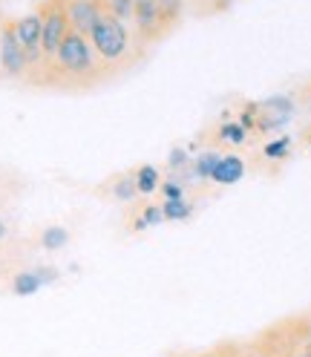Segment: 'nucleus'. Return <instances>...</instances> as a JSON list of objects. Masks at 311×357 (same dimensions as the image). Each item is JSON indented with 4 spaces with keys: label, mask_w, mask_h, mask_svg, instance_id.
<instances>
[{
    "label": "nucleus",
    "mask_w": 311,
    "mask_h": 357,
    "mask_svg": "<svg viewBox=\"0 0 311 357\" xmlns=\"http://www.w3.org/2000/svg\"><path fill=\"white\" fill-rule=\"evenodd\" d=\"M6 234H9V228H6V222L0 219V239H6Z\"/></svg>",
    "instance_id": "nucleus-27"
},
{
    "label": "nucleus",
    "mask_w": 311,
    "mask_h": 357,
    "mask_svg": "<svg viewBox=\"0 0 311 357\" xmlns=\"http://www.w3.org/2000/svg\"><path fill=\"white\" fill-rule=\"evenodd\" d=\"M257 113H259L257 101H245V104L239 107V116H236V121L248 130V136H254V127H257Z\"/></svg>",
    "instance_id": "nucleus-23"
},
{
    "label": "nucleus",
    "mask_w": 311,
    "mask_h": 357,
    "mask_svg": "<svg viewBox=\"0 0 311 357\" xmlns=\"http://www.w3.org/2000/svg\"><path fill=\"white\" fill-rule=\"evenodd\" d=\"M132 32L142 43H156L170 32L165 24V15L159 9V0H136V12H132Z\"/></svg>",
    "instance_id": "nucleus-6"
},
{
    "label": "nucleus",
    "mask_w": 311,
    "mask_h": 357,
    "mask_svg": "<svg viewBox=\"0 0 311 357\" xmlns=\"http://www.w3.org/2000/svg\"><path fill=\"white\" fill-rule=\"evenodd\" d=\"M162 211H165V222H185L193 216L196 205L188 202V199H165Z\"/></svg>",
    "instance_id": "nucleus-15"
},
{
    "label": "nucleus",
    "mask_w": 311,
    "mask_h": 357,
    "mask_svg": "<svg viewBox=\"0 0 311 357\" xmlns=\"http://www.w3.org/2000/svg\"><path fill=\"white\" fill-rule=\"evenodd\" d=\"M188 165H190V159H188V150H185V147H173V150L167 153V167L185 170Z\"/></svg>",
    "instance_id": "nucleus-24"
},
{
    "label": "nucleus",
    "mask_w": 311,
    "mask_h": 357,
    "mask_svg": "<svg viewBox=\"0 0 311 357\" xmlns=\"http://www.w3.org/2000/svg\"><path fill=\"white\" fill-rule=\"evenodd\" d=\"M219 159H222V153H216V150H205V153H199L196 159H190V176H193V178H199V182H211V176H213V170H216Z\"/></svg>",
    "instance_id": "nucleus-12"
},
{
    "label": "nucleus",
    "mask_w": 311,
    "mask_h": 357,
    "mask_svg": "<svg viewBox=\"0 0 311 357\" xmlns=\"http://www.w3.org/2000/svg\"><path fill=\"white\" fill-rule=\"evenodd\" d=\"M58 280L55 268H32V271H20L12 277V294L15 297H32L38 294L43 285H50Z\"/></svg>",
    "instance_id": "nucleus-9"
},
{
    "label": "nucleus",
    "mask_w": 311,
    "mask_h": 357,
    "mask_svg": "<svg viewBox=\"0 0 311 357\" xmlns=\"http://www.w3.org/2000/svg\"><path fill=\"white\" fill-rule=\"evenodd\" d=\"M104 12L119 17L121 24H132V12H136V0H104Z\"/></svg>",
    "instance_id": "nucleus-20"
},
{
    "label": "nucleus",
    "mask_w": 311,
    "mask_h": 357,
    "mask_svg": "<svg viewBox=\"0 0 311 357\" xmlns=\"http://www.w3.org/2000/svg\"><path fill=\"white\" fill-rule=\"evenodd\" d=\"M93 43V50L98 55L101 63H109V66H116V63H124L132 52V35L127 29V24H121L119 17L113 15H101V20L93 26V32L86 35Z\"/></svg>",
    "instance_id": "nucleus-3"
},
{
    "label": "nucleus",
    "mask_w": 311,
    "mask_h": 357,
    "mask_svg": "<svg viewBox=\"0 0 311 357\" xmlns=\"http://www.w3.org/2000/svg\"><path fill=\"white\" fill-rule=\"evenodd\" d=\"M159 193H162L165 199H185V188H182L179 182H162V185H159Z\"/></svg>",
    "instance_id": "nucleus-25"
},
{
    "label": "nucleus",
    "mask_w": 311,
    "mask_h": 357,
    "mask_svg": "<svg viewBox=\"0 0 311 357\" xmlns=\"http://www.w3.org/2000/svg\"><path fill=\"white\" fill-rule=\"evenodd\" d=\"M40 12V24H43V32H40V55L47 63L55 61V52L61 47V40L70 32V17H66V3L63 0H43L38 6Z\"/></svg>",
    "instance_id": "nucleus-4"
},
{
    "label": "nucleus",
    "mask_w": 311,
    "mask_h": 357,
    "mask_svg": "<svg viewBox=\"0 0 311 357\" xmlns=\"http://www.w3.org/2000/svg\"><path fill=\"white\" fill-rule=\"evenodd\" d=\"M216 136H219V142H225V144H231V147H239V144L248 142V130L242 127L239 121H225V124H219Z\"/></svg>",
    "instance_id": "nucleus-16"
},
{
    "label": "nucleus",
    "mask_w": 311,
    "mask_h": 357,
    "mask_svg": "<svg viewBox=\"0 0 311 357\" xmlns=\"http://www.w3.org/2000/svg\"><path fill=\"white\" fill-rule=\"evenodd\" d=\"M245 170H248V165H245L242 155H236V153H228L225 155V153H222V159H219V165H216V170L211 176V182L213 185H222V188L236 185V182H242Z\"/></svg>",
    "instance_id": "nucleus-10"
},
{
    "label": "nucleus",
    "mask_w": 311,
    "mask_h": 357,
    "mask_svg": "<svg viewBox=\"0 0 311 357\" xmlns=\"http://www.w3.org/2000/svg\"><path fill=\"white\" fill-rule=\"evenodd\" d=\"M305 142H308V147H311V130H308V132H305Z\"/></svg>",
    "instance_id": "nucleus-29"
},
{
    "label": "nucleus",
    "mask_w": 311,
    "mask_h": 357,
    "mask_svg": "<svg viewBox=\"0 0 311 357\" xmlns=\"http://www.w3.org/2000/svg\"><path fill=\"white\" fill-rule=\"evenodd\" d=\"M257 107H259V101H257ZM291 121H294V116H285V113H277V109H265V107H259L254 136H271V132H282Z\"/></svg>",
    "instance_id": "nucleus-11"
},
{
    "label": "nucleus",
    "mask_w": 311,
    "mask_h": 357,
    "mask_svg": "<svg viewBox=\"0 0 311 357\" xmlns=\"http://www.w3.org/2000/svg\"><path fill=\"white\" fill-rule=\"evenodd\" d=\"M291 147H294L291 136H280V139H271L268 144L262 147V155H265V159H271V162H282V159H288Z\"/></svg>",
    "instance_id": "nucleus-18"
},
{
    "label": "nucleus",
    "mask_w": 311,
    "mask_h": 357,
    "mask_svg": "<svg viewBox=\"0 0 311 357\" xmlns=\"http://www.w3.org/2000/svg\"><path fill=\"white\" fill-rule=\"evenodd\" d=\"M132 178H136L139 196H153L162 185V173H159V167H153V165H142L136 173H132Z\"/></svg>",
    "instance_id": "nucleus-14"
},
{
    "label": "nucleus",
    "mask_w": 311,
    "mask_h": 357,
    "mask_svg": "<svg viewBox=\"0 0 311 357\" xmlns=\"http://www.w3.org/2000/svg\"><path fill=\"white\" fill-rule=\"evenodd\" d=\"M63 3L66 17H70V29L81 35H90L104 15V0H63Z\"/></svg>",
    "instance_id": "nucleus-8"
},
{
    "label": "nucleus",
    "mask_w": 311,
    "mask_h": 357,
    "mask_svg": "<svg viewBox=\"0 0 311 357\" xmlns=\"http://www.w3.org/2000/svg\"><path fill=\"white\" fill-rule=\"evenodd\" d=\"M254 349L268 357H311V320H285L265 331Z\"/></svg>",
    "instance_id": "nucleus-2"
},
{
    "label": "nucleus",
    "mask_w": 311,
    "mask_h": 357,
    "mask_svg": "<svg viewBox=\"0 0 311 357\" xmlns=\"http://www.w3.org/2000/svg\"><path fill=\"white\" fill-rule=\"evenodd\" d=\"M66 242H70V231L61 228V225H52L40 234V245L47 251H61V248H66Z\"/></svg>",
    "instance_id": "nucleus-19"
},
{
    "label": "nucleus",
    "mask_w": 311,
    "mask_h": 357,
    "mask_svg": "<svg viewBox=\"0 0 311 357\" xmlns=\"http://www.w3.org/2000/svg\"><path fill=\"white\" fill-rule=\"evenodd\" d=\"M109 193H113V199H119V202L130 205L139 199V188H136V178H132V173H121L116 176L113 182H109Z\"/></svg>",
    "instance_id": "nucleus-13"
},
{
    "label": "nucleus",
    "mask_w": 311,
    "mask_h": 357,
    "mask_svg": "<svg viewBox=\"0 0 311 357\" xmlns=\"http://www.w3.org/2000/svg\"><path fill=\"white\" fill-rule=\"evenodd\" d=\"M305 109H308V119H311V89L305 93Z\"/></svg>",
    "instance_id": "nucleus-28"
},
{
    "label": "nucleus",
    "mask_w": 311,
    "mask_h": 357,
    "mask_svg": "<svg viewBox=\"0 0 311 357\" xmlns=\"http://www.w3.org/2000/svg\"><path fill=\"white\" fill-rule=\"evenodd\" d=\"M55 70L61 78L75 81V84H86L98 75V55L93 50V43L81 32H66V38L61 40V47L55 52Z\"/></svg>",
    "instance_id": "nucleus-1"
},
{
    "label": "nucleus",
    "mask_w": 311,
    "mask_h": 357,
    "mask_svg": "<svg viewBox=\"0 0 311 357\" xmlns=\"http://www.w3.org/2000/svg\"><path fill=\"white\" fill-rule=\"evenodd\" d=\"M0 73L6 78H24L29 73V58L15 35V20L0 24Z\"/></svg>",
    "instance_id": "nucleus-5"
},
{
    "label": "nucleus",
    "mask_w": 311,
    "mask_h": 357,
    "mask_svg": "<svg viewBox=\"0 0 311 357\" xmlns=\"http://www.w3.org/2000/svg\"><path fill=\"white\" fill-rule=\"evenodd\" d=\"M40 32H43V24H40V12H26L15 20V35L20 40V47H24L26 58H29V66L40 63L43 55H40Z\"/></svg>",
    "instance_id": "nucleus-7"
},
{
    "label": "nucleus",
    "mask_w": 311,
    "mask_h": 357,
    "mask_svg": "<svg viewBox=\"0 0 311 357\" xmlns=\"http://www.w3.org/2000/svg\"><path fill=\"white\" fill-rule=\"evenodd\" d=\"M159 9H162V15H165V24L173 29V26L182 20L185 0H159Z\"/></svg>",
    "instance_id": "nucleus-22"
},
{
    "label": "nucleus",
    "mask_w": 311,
    "mask_h": 357,
    "mask_svg": "<svg viewBox=\"0 0 311 357\" xmlns=\"http://www.w3.org/2000/svg\"><path fill=\"white\" fill-rule=\"evenodd\" d=\"M236 357H259V354L254 351V346H248V349H236Z\"/></svg>",
    "instance_id": "nucleus-26"
},
{
    "label": "nucleus",
    "mask_w": 311,
    "mask_h": 357,
    "mask_svg": "<svg viewBox=\"0 0 311 357\" xmlns=\"http://www.w3.org/2000/svg\"><path fill=\"white\" fill-rule=\"evenodd\" d=\"M259 107H265V109H277V113H285V116H297V101H294V96H288V93H280V96H271V98H262Z\"/></svg>",
    "instance_id": "nucleus-21"
},
{
    "label": "nucleus",
    "mask_w": 311,
    "mask_h": 357,
    "mask_svg": "<svg viewBox=\"0 0 311 357\" xmlns=\"http://www.w3.org/2000/svg\"><path fill=\"white\" fill-rule=\"evenodd\" d=\"M165 222V211L162 205H144L142 213L132 219V231H147V228H156Z\"/></svg>",
    "instance_id": "nucleus-17"
}]
</instances>
